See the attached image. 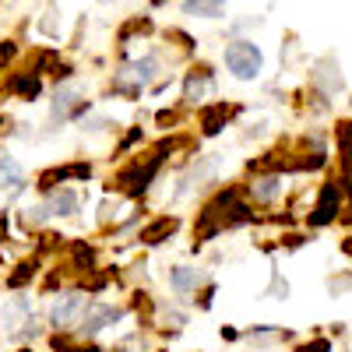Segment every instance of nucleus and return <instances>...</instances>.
Here are the masks:
<instances>
[{
	"label": "nucleus",
	"instance_id": "nucleus-1",
	"mask_svg": "<svg viewBox=\"0 0 352 352\" xmlns=\"http://www.w3.org/2000/svg\"><path fill=\"white\" fill-rule=\"evenodd\" d=\"M222 64L236 81H254L264 71V53L254 39H232L222 50Z\"/></svg>",
	"mask_w": 352,
	"mask_h": 352
},
{
	"label": "nucleus",
	"instance_id": "nucleus-2",
	"mask_svg": "<svg viewBox=\"0 0 352 352\" xmlns=\"http://www.w3.org/2000/svg\"><path fill=\"white\" fill-rule=\"evenodd\" d=\"M85 310H88V300H85V292H81V289L64 292V296H56L53 307H50V328H56V331L74 328L78 320L85 317Z\"/></svg>",
	"mask_w": 352,
	"mask_h": 352
},
{
	"label": "nucleus",
	"instance_id": "nucleus-3",
	"mask_svg": "<svg viewBox=\"0 0 352 352\" xmlns=\"http://www.w3.org/2000/svg\"><path fill=\"white\" fill-rule=\"evenodd\" d=\"M162 159H166V148H159L152 159H144V162H134L124 176H120V184H124V190L131 194V197H141L144 190L152 187V180L159 176V169H162Z\"/></svg>",
	"mask_w": 352,
	"mask_h": 352
},
{
	"label": "nucleus",
	"instance_id": "nucleus-4",
	"mask_svg": "<svg viewBox=\"0 0 352 352\" xmlns=\"http://www.w3.org/2000/svg\"><path fill=\"white\" fill-rule=\"evenodd\" d=\"M338 208H342V184L338 180H328L324 187H320L317 194V204H314V212H310V226L314 229H324L338 219Z\"/></svg>",
	"mask_w": 352,
	"mask_h": 352
},
{
	"label": "nucleus",
	"instance_id": "nucleus-5",
	"mask_svg": "<svg viewBox=\"0 0 352 352\" xmlns=\"http://www.w3.org/2000/svg\"><path fill=\"white\" fill-rule=\"evenodd\" d=\"M155 78H159V56L155 53H144V56H138L134 64H127L120 74H116V85L131 81V88H138V92H141V88L152 85Z\"/></svg>",
	"mask_w": 352,
	"mask_h": 352
},
{
	"label": "nucleus",
	"instance_id": "nucleus-6",
	"mask_svg": "<svg viewBox=\"0 0 352 352\" xmlns=\"http://www.w3.org/2000/svg\"><path fill=\"white\" fill-rule=\"evenodd\" d=\"M120 317H124V310H120V307H113V303H102V307H88V310H85V324L78 328V335H81V338H96L102 328L116 324Z\"/></svg>",
	"mask_w": 352,
	"mask_h": 352
},
{
	"label": "nucleus",
	"instance_id": "nucleus-7",
	"mask_svg": "<svg viewBox=\"0 0 352 352\" xmlns=\"http://www.w3.org/2000/svg\"><path fill=\"white\" fill-rule=\"evenodd\" d=\"M88 176H92V166H88V162L56 166V169H46V173L39 176V190L53 194V190H56V184H64V180H88Z\"/></svg>",
	"mask_w": 352,
	"mask_h": 352
},
{
	"label": "nucleus",
	"instance_id": "nucleus-8",
	"mask_svg": "<svg viewBox=\"0 0 352 352\" xmlns=\"http://www.w3.org/2000/svg\"><path fill=\"white\" fill-rule=\"evenodd\" d=\"M50 113H53V120L56 124H64L67 116H74V113H88V102H81V92L78 88H56L53 92V106H50Z\"/></svg>",
	"mask_w": 352,
	"mask_h": 352
},
{
	"label": "nucleus",
	"instance_id": "nucleus-9",
	"mask_svg": "<svg viewBox=\"0 0 352 352\" xmlns=\"http://www.w3.org/2000/svg\"><path fill=\"white\" fill-rule=\"evenodd\" d=\"M247 190H250V197H254L257 204H272V201L282 197L285 180H282V173H264V176H254Z\"/></svg>",
	"mask_w": 352,
	"mask_h": 352
},
{
	"label": "nucleus",
	"instance_id": "nucleus-10",
	"mask_svg": "<svg viewBox=\"0 0 352 352\" xmlns=\"http://www.w3.org/2000/svg\"><path fill=\"white\" fill-rule=\"evenodd\" d=\"M176 226H180V222H176L173 215H159V219H152L148 226H144V229L138 232V240H141L144 247H155V243H162L166 236H173Z\"/></svg>",
	"mask_w": 352,
	"mask_h": 352
},
{
	"label": "nucleus",
	"instance_id": "nucleus-11",
	"mask_svg": "<svg viewBox=\"0 0 352 352\" xmlns=\"http://www.w3.org/2000/svg\"><path fill=\"white\" fill-rule=\"evenodd\" d=\"M78 204H81V197H78L74 187H56V190L50 194V201H46V208H50V215L67 219V215L78 212Z\"/></svg>",
	"mask_w": 352,
	"mask_h": 352
},
{
	"label": "nucleus",
	"instance_id": "nucleus-12",
	"mask_svg": "<svg viewBox=\"0 0 352 352\" xmlns=\"http://www.w3.org/2000/svg\"><path fill=\"white\" fill-rule=\"evenodd\" d=\"M232 116V106H226V102H215V106H208L201 113V134L204 138H212V134H219L222 127H226V120Z\"/></svg>",
	"mask_w": 352,
	"mask_h": 352
},
{
	"label": "nucleus",
	"instance_id": "nucleus-13",
	"mask_svg": "<svg viewBox=\"0 0 352 352\" xmlns=\"http://www.w3.org/2000/svg\"><path fill=\"white\" fill-rule=\"evenodd\" d=\"M8 88L18 96V99H39V92H43V78L36 74V71H28V74H14L11 81H8Z\"/></svg>",
	"mask_w": 352,
	"mask_h": 352
},
{
	"label": "nucleus",
	"instance_id": "nucleus-14",
	"mask_svg": "<svg viewBox=\"0 0 352 352\" xmlns=\"http://www.w3.org/2000/svg\"><path fill=\"white\" fill-rule=\"evenodd\" d=\"M201 278H204V275H201L197 268H190V264H173V268H169V285H173V292H190V289H197Z\"/></svg>",
	"mask_w": 352,
	"mask_h": 352
},
{
	"label": "nucleus",
	"instance_id": "nucleus-15",
	"mask_svg": "<svg viewBox=\"0 0 352 352\" xmlns=\"http://www.w3.org/2000/svg\"><path fill=\"white\" fill-rule=\"evenodd\" d=\"M314 85L324 88V92H335V88H342V74L335 71V60H317V67H314Z\"/></svg>",
	"mask_w": 352,
	"mask_h": 352
},
{
	"label": "nucleus",
	"instance_id": "nucleus-16",
	"mask_svg": "<svg viewBox=\"0 0 352 352\" xmlns=\"http://www.w3.org/2000/svg\"><path fill=\"white\" fill-rule=\"evenodd\" d=\"M212 88V74H208V67H201V71H194L190 78H187V85H184V99L187 102H197V99H204V92Z\"/></svg>",
	"mask_w": 352,
	"mask_h": 352
},
{
	"label": "nucleus",
	"instance_id": "nucleus-17",
	"mask_svg": "<svg viewBox=\"0 0 352 352\" xmlns=\"http://www.w3.org/2000/svg\"><path fill=\"white\" fill-rule=\"evenodd\" d=\"M21 184H25V173H21L18 159H11V155H0V187L18 190Z\"/></svg>",
	"mask_w": 352,
	"mask_h": 352
},
{
	"label": "nucleus",
	"instance_id": "nucleus-18",
	"mask_svg": "<svg viewBox=\"0 0 352 352\" xmlns=\"http://www.w3.org/2000/svg\"><path fill=\"white\" fill-rule=\"evenodd\" d=\"M28 314H32V300H28V296H14V300L4 307V320H8V328L28 324Z\"/></svg>",
	"mask_w": 352,
	"mask_h": 352
},
{
	"label": "nucleus",
	"instance_id": "nucleus-19",
	"mask_svg": "<svg viewBox=\"0 0 352 352\" xmlns=\"http://www.w3.org/2000/svg\"><path fill=\"white\" fill-rule=\"evenodd\" d=\"M184 14H194V18H226V4H208V0H187V4H184Z\"/></svg>",
	"mask_w": 352,
	"mask_h": 352
},
{
	"label": "nucleus",
	"instance_id": "nucleus-20",
	"mask_svg": "<svg viewBox=\"0 0 352 352\" xmlns=\"http://www.w3.org/2000/svg\"><path fill=\"white\" fill-rule=\"evenodd\" d=\"M36 272H39V264L36 261H25V264H18V268L8 275V289H21V285H28L36 278Z\"/></svg>",
	"mask_w": 352,
	"mask_h": 352
},
{
	"label": "nucleus",
	"instance_id": "nucleus-21",
	"mask_svg": "<svg viewBox=\"0 0 352 352\" xmlns=\"http://www.w3.org/2000/svg\"><path fill=\"white\" fill-rule=\"evenodd\" d=\"M338 148H342V159L352 166V120L338 124Z\"/></svg>",
	"mask_w": 352,
	"mask_h": 352
},
{
	"label": "nucleus",
	"instance_id": "nucleus-22",
	"mask_svg": "<svg viewBox=\"0 0 352 352\" xmlns=\"http://www.w3.org/2000/svg\"><path fill=\"white\" fill-rule=\"evenodd\" d=\"M74 261L81 264L85 272H92L96 268V250L88 247V243H74Z\"/></svg>",
	"mask_w": 352,
	"mask_h": 352
},
{
	"label": "nucleus",
	"instance_id": "nucleus-23",
	"mask_svg": "<svg viewBox=\"0 0 352 352\" xmlns=\"http://www.w3.org/2000/svg\"><path fill=\"white\" fill-rule=\"evenodd\" d=\"M50 219H53V215H50L46 204H36V208L25 212V222H28V226H43V222H50Z\"/></svg>",
	"mask_w": 352,
	"mask_h": 352
},
{
	"label": "nucleus",
	"instance_id": "nucleus-24",
	"mask_svg": "<svg viewBox=\"0 0 352 352\" xmlns=\"http://www.w3.org/2000/svg\"><path fill=\"white\" fill-rule=\"evenodd\" d=\"M56 25H60V11H53V8H50V11H46V18H43V32H46V36H53V32H56Z\"/></svg>",
	"mask_w": 352,
	"mask_h": 352
},
{
	"label": "nucleus",
	"instance_id": "nucleus-25",
	"mask_svg": "<svg viewBox=\"0 0 352 352\" xmlns=\"http://www.w3.org/2000/svg\"><path fill=\"white\" fill-rule=\"evenodd\" d=\"M285 292H289V285H285V278H278V275H272V296H275V300H285Z\"/></svg>",
	"mask_w": 352,
	"mask_h": 352
},
{
	"label": "nucleus",
	"instance_id": "nucleus-26",
	"mask_svg": "<svg viewBox=\"0 0 352 352\" xmlns=\"http://www.w3.org/2000/svg\"><path fill=\"white\" fill-rule=\"evenodd\" d=\"M303 352H331V342H328V338H317V342H310Z\"/></svg>",
	"mask_w": 352,
	"mask_h": 352
},
{
	"label": "nucleus",
	"instance_id": "nucleus-27",
	"mask_svg": "<svg viewBox=\"0 0 352 352\" xmlns=\"http://www.w3.org/2000/svg\"><path fill=\"white\" fill-rule=\"evenodd\" d=\"M134 141H141V127H134V131H131V134L124 138V144H120V148L127 152V148H131V144H134Z\"/></svg>",
	"mask_w": 352,
	"mask_h": 352
},
{
	"label": "nucleus",
	"instance_id": "nucleus-28",
	"mask_svg": "<svg viewBox=\"0 0 352 352\" xmlns=\"http://www.w3.org/2000/svg\"><path fill=\"white\" fill-rule=\"evenodd\" d=\"M71 352H99L96 345H78V349H71Z\"/></svg>",
	"mask_w": 352,
	"mask_h": 352
},
{
	"label": "nucleus",
	"instance_id": "nucleus-29",
	"mask_svg": "<svg viewBox=\"0 0 352 352\" xmlns=\"http://www.w3.org/2000/svg\"><path fill=\"white\" fill-rule=\"evenodd\" d=\"M345 190H349V197H352V173L345 176Z\"/></svg>",
	"mask_w": 352,
	"mask_h": 352
},
{
	"label": "nucleus",
	"instance_id": "nucleus-30",
	"mask_svg": "<svg viewBox=\"0 0 352 352\" xmlns=\"http://www.w3.org/2000/svg\"><path fill=\"white\" fill-rule=\"evenodd\" d=\"M342 250H345V254H352V240H345V243H342Z\"/></svg>",
	"mask_w": 352,
	"mask_h": 352
}]
</instances>
